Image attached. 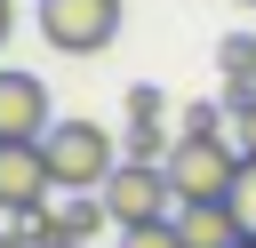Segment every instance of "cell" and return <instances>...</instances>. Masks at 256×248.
Returning a JSON list of instances; mask_svg holds the SVG:
<instances>
[{
  "label": "cell",
  "instance_id": "1",
  "mask_svg": "<svg viewBox=\"0 0 256 248\" xmlns=\"http://www.w3.org/2000/svg\"><path fill=\"white\" fill-rule=\"evenodd\" d=\"M40 152H48V168H56V192H104V176L120 168V144H112V128H96V120H56V128L40 136Z\"/></svg>",
  "mask_w": 256,
  "mask_h": 248
},
{
  "label": "cell",
  "instance_id": "2",
  "mask_svg": "<svg viewBox=\"0 0 256 248\" xmlns=\"http://www.w3.org/2000/svg\"><path fill=\"white\" fill-rule=\"evenodd\" d=\"M240 144H232V128L224 136H176L168 144V184H176V208L184 200H224L232 192V176H240Z\"/></svg>",
  "mask_w": 256,
  "mask_h": 248
},
{
  "label": "cell",
  "instance_id": "3",
  "mask_svg": "<svg viewBox=\"0 0 256 248\" xmlns=\"http://www.w3.org/2000/svg\"><path fill=\"white\" fill-rule=\"evenodd\" d=\"M40 40L56 56H104L120 40V0H40Z\"/></svg>",
  "mask_w": 256,
  "mask_h": 248
},
{
  "label": "cell",
  "instance_id": "4",
  "mask_svg": "<svg viewBox=\"0 0 256 248\" xmlns=\"http://www.w3.org/2000/svg\"><path fill=\"white\" fill-rule=\"evenodd\" d=\"M104 208H112L120 232H128V224H160V216H176L168 160H120V168L104 176Z\"/></svg>",
  "mask_w": 256,
  "mask_h": 248
},
{
  "label": "cell",
  "instance_id": "5",
  "mask_svg": "<svg viewBox=\"0 0 256 248\" xmlns=\"http://www.w3.org/2000/svg\"><path fill=\"white\" fill-rule=\"evenodd\" d=\"M112 224V208H104V192H56L48 208H32L24 216V232H32V248H80V240H96Z\"/></svg>",
  "mask_w": 256,
  "mask_h": 248
},
{
  "label": "cell",
  "instance_id": "6",
  "mask_svg": "<svg viewBox=\"0 0 256 248\" xmlns=\"http://www.w3.org/2000/svg\"><path fill=\"white\" fill-rule=\"evenodd\" d=\"M48 128H56V112H48V80L0 64V144H40Z\"/></svg>",
  "mask_w": 256,
  "mask_h": 248
},
{
  "label": "cell",
  "instance_id": "7",
  "mask_svg": "<svg viewBox=\"0 0 256 248\" xmlns=\"http://www.w3.org/2000/svg\"><path fill=\"white\" fill-rule=\"evenodd\" d=\"M48 200H56L48 152H40V144H0V208H8V216H32V208H48Z\"/></svg>",
  "mask_w": 256,
  "mask_h": 248
},
{
  "label": "cell",
  "instance_id": "8",
  "mask_svg": "<svg viewBox=\"0 0 256 248\" xmlns=\"http://www.w3.org/2000/svg\"><path fill=\"white\" fill-rule=\"evenodd\" d=\"M168 144H176L168 96H160L152 80H136V88H128V160H168Z\"/></svg>",
  "mask_w": 256,
  "mask_h": 248
},
{
  "label": "cell",
  "instance_id": "9",
  "mask_svg": "<svg viewBox=\"0 0 256 248\" xmlns=\"http://www.w3.org/2000/svg\"><path fill=\"white\" fill-rule=\"evenodd\" d=\"M176 232H184V248H240V224H232L224 200H184L176 208Z\"/></svg>",
  "mask_w": 256,
  "mask_h": 248
},
{
  "label": "cell",
  "instance_id": "10",
  "mask_svg": "<svg viewBox=\"0 0 256 248\" xmlns=\"http://www.w3.org/2000/svg\"><path fill=\"white\" fill-rule=\"evenodd\" d=\"M224 208H232V224H240V240H256V160H240V176H232V192H224Z\"/></svg>",
  "mask_w": 256,
  "mask_h": 248
},
{
  "label": "cell",
  "instance_id": "11",
  "mask_svg": "<svg viewBox=\"0 0 256 248\" xmlns=\"http://www.w3.org/2000/svg\"><path fill=\"white\" fill-rule=\"evenodd\" d=\"M120 248H184V232H176V216H160V224H128Z\"/></svg>",
  "mask_w": 256,
  "mask_h": 248
},
{
  "label": "cell",
  "instance_id": "12",
  "mask_svg": "<svg viewBox=\"0 0 256 248\" xmlns=\"http://www.w3.org/2000/svg\"><path fill=\"white\" fill-rule=\"evenodd\" d=\"M224 120H232L224 104H192V112L176 120V136H224Z\"/></svg>",
  "mask_w": 256,
  "mask_h": 248
},
{
  "label": "cell",
  "instance_id": "13",
  "mask_svg": "<svg viewBox=\"0 0 256 248\" xmlns=\"http://www.w3.org/2000/svg\"><path fill=\"white\" fill-rule=\"evenodd\" d=\"M232 144L256 160V104H240V112H232Z\"/></svg>",
  "mask_w": 256,
  "mask_h": 248
},
{
  "label": "cell",
  "instance_id": "14",
  "mask_svg": "<svg viewBox=\"0 0 256 248\" xmlns=\"http://www.w3.org/2000/svg\"><path fill=\"white\" fill-rule=\"evenodd\" d=\"M8 32H16V0H0V48H8Z\"/></svg>",
  "mask_w": 256,
  "mask_h": 248
},
{
  "label": "cell",
  "instance_id": "15",
  "mask_svg": "<svg viewBox=\"0 0 256 248\" xmlns=\"http://www.w3.org/2000/svg\"><path fill=\"white\" fill-rule=\"evenodd\" d=\"M0 248H32V232H0Z\"/></svg>",
  "mask_w": 256,
  "mask_h": 248
},
{
  "label": "cell",
  "instance_id": "16",
  "mask_svg": "<svg viewBox=\"0 0 256 248\" xmlns=\"http://www.w3.org/2000/svg\"><path fill=\"white\" fill-rule=\"evenodd\" d=\"M240 248H256V240H240Z\"/></svg>",
  "mask_w": 256,
  "mask_h": 248
},
{
  "label": "cell",
  "instance_id": "17",
  "mask_svg": "<svg viewBox=\"0 0 256 248\" xmlns=\"http://www.w3.org/2000/svg\"><path fill=\"white\" fill-rule=\"evenodd\" d=\"M80 248H96V240H80Z\"/></svg>",
  "mask_w": 256,
  "mask_h": 248
},
{
  "label": "cell",
  "instance_id": "18",
  "mask_svg": "<svg viewBox=\"0 0 256 248\" xmlns=\"http://www.w3.org/2000/svg\"><path fill=\"white\" fill-rule=\"evenodd\" d=\"M248 8H256V0H248Z\"/></svg>",
  "mask_w": 256,
  "mask_h": 248
},
{
  "label": "cell",
  "instance_id": "19",
  "mask_svg": "<svg viewBox=\"0 0 256 248\" xmlns=\"http://www.w3.org/2000/svg\"><path fill=\"white\" fill-rule=\"evenodd\" d=\"M0 216H8V208H0Z\"/></svg>",
  "mask_w": 256,
  "mask_h": 248
}]
</instances>
